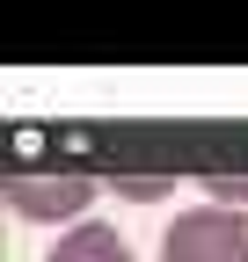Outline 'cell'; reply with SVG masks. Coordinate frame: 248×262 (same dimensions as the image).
Here are the masks:
<instances>
[{
	"label": "cell",
	"instance_id": "obj_5",
	"mask_svg": "<svg viewBox=\"0 0 248 262\" xmlns=\"http://www.w3.org/2000/svg\"><path fill=\"white\" fill-rule=\"evenodd\" d=\"M102 182H110L117 196H139V204H153V196H168L182 175H175V168H110Z\"/></svg>",
	"mask_w": 248,
	"mask_h": 262
},
{
	"label": "cell",
	"instance_id": "obj_1",
	"mask_svg": "<svg viewBox=\"0 0 248 262\" xmlns=\"http://www.w3.org/2000/svg\"><path fill=\"white\" fill-rule=\"evenodd\" d=\"M102 196V175L95 168H80V160H44V168H8L0 175V204H8L15 219H29V226H80L88 219V204Z\"/></svg>",
	"mask_w": 248,
	"mask_h": 262
},
{
	"label": "cell",
	"instance_id": "obj_2",
	"mask_svg": "<svg viewBox=\"0 0 248 262\" xmlns=\"http://www.w3.org/2000/svg\"><path fill=\"white\" fill-rule=\"evenodd\" d=\"M161 262H248V211H226V204L175 211L161 233Z\"/></svg>",
	"mask_w": 248,
	"mask_h": 262
},
{
	"label": "cell",
	"instance_id": "obj_3",
	"mask_svg": "<svg viewBox=\"0 0 248 262\" xmlns=\"http://www.w3.org/2000/svg\"><path fill=\"white\" fill-rule=\"evenodd\" d=\"M44 262H139V248L117 233V226H102V219H80V226H66L51 248H44Z\"/></svg>",
	"mask_w": 248,
	"mask_h": 262
},
{
	"label": "cell",
	"instance_id": "obj_4",
	"mask_svg": "<svg viewBox=\"0 0 248 262\" xmlns=\"http://www.w3.org/2000/svg\"><path fill=\"white\" fill-rule=\"evenodd\" d=\"M197 182L212 189V204H226V211H248V160H204Z\"/></svg>",
	"mask_w": 248,
	"mask_h": 262
}]
</instances>
